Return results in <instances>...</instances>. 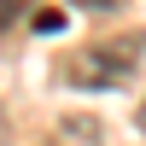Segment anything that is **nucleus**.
Segmentation results:
<instances>
[{"instance_id":"obj_1","label":"nucleus","mask_w":146,"mask_h":146,"mask_svg":"<svg viewBox=\"0 0 146 146\" xmlns=\"http://www.w3.org/2000/svg\"><path fill=\"white\" fill-rule=\"evenodd\" d=\"M140 53H146V35L140 29H123V35H105V41H88L82 53H70L58 64V76L82 94H111V88H129L140 70Z\"/></svg>"},{"instance_id":"obj_5","label":"nucleus","mask_w":146,"mask_h":146,"mask_svg":"<svg viewBox=\"0 0 146 146\" xmlns=\"http://www.w3.org/2000/svg\"><path fill=\"white\" fill-rule=\"evenodd\" d=\"M140 135H146V105H140Z\"/></svg>"},{"instance_id":"obj_2","label":"nucleus","mask_w":146,"mask_h":146,"mask_svg":"<svg viewBox=\"0 0 146 146\" xmlns=\"http://www.w3.org/2000/svg\"><path fill=\"white\" fill-rule=\"evenodd\" d=\"M23 18H35V0H0V35L18 29Z\"/></svg>"},{"instance_id":"obj_3","label":"nucleus","mask_w":146,"mask_h":146,"mask_svg":"<svg viewBox=\"0 0 146 146\" xmlns=\"http://www.w3.org/2000/svg\"><path fill=\"white\" fill-rule=\"evenodd\" d=\"M35 29H47V35H53V29H64V12H41V18H35Z\"/></svg>"},{"instance_id":"obj_4","label":"nucleus","mask_w":146,"mask_h":146,"mask_svg":"<svg viewBox=\"0 0 146 146\" xmlns=\"http://www.w3.org/2000/svg\"><path fill=\"white\" fill-rule=\"evenodd\" d=\"M70 6H82V12H117L123 0H70Z\"/></svg>"}]
</instances>
